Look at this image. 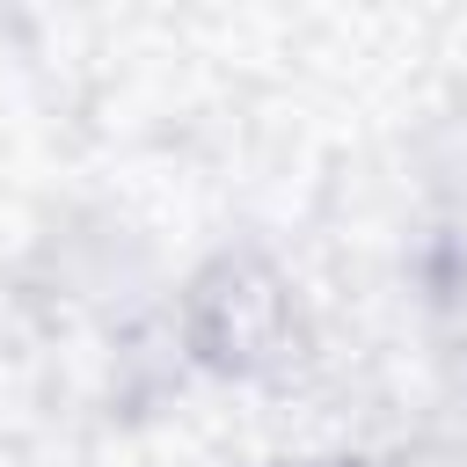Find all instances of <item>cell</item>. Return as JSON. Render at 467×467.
Instances as JSON below:
<instances>
[{
  "mask_svg": "<svg viewBox=\"0 0 467 467\" xmlns=\"http://www.w3.org/2000/svg\"><path fill=\"white\" fill-rule=\"evenodd\" d=\"M175 350L219 387H292L314 365V299L299 270L263 241H219L175 285Z\"/></svg>",
  "mask_w": 467,
  "mask_h": 467,
  "instance_id": "obj_1",
  "label": "cell"
}]
</instances>
